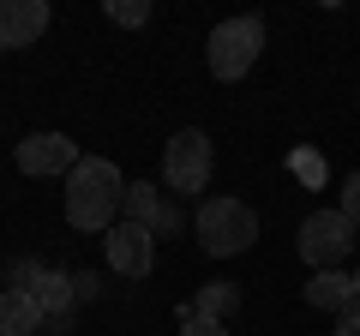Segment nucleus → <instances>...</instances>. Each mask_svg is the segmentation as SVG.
Masks as SVG:
<instances>
[{
  "mask_svg": "<svg viewBox=\"0 0 360 336\" xmlns=\"http://www.w3.org/2000/svg\"><path fill=\"white\" fill-rule=\"evenodd\" d=\"M295 246H300V259H307L312 271H348V252H354V222H348L336 205H330V210H312V217H300Z\"/></svg>",
  "mask_w": 360,
  "mask_h": 336,
  "instance_id": "obj_4",
  "label": "nucleus"
},
{
  "mask_svg": "<svg viewBox=\"0 0 360 336\" xmlns=\"http://www.w3.org/2000/svg\"><path fill=\"white\" fill-rule=\"evenodd\" d=\"M258 54H264V18H258V13L222 18V25L210 30V42H205L210 78H222V84H234V78H246V72L258 66Z\"/></svg>",
  "mask_w": 360,
  "mask_h": 336,
  "instance_id": "obj_3",
  "label": "nucleus"
},
{
  "mask_svg": "<svg viewBox=\"0 0 360 336\" xmlns=\"http://www.w3.org/2000/svg\"><path fill=\"white\" fill-rule=\"evenodd\" d=\"M234 306H240V283H205L193 295V312L198 318H217V324H229Z\"/></svg>",
  "mask_w": 360,
  "mask_h": 336,
  "instance_id": "obj_12",
  "label": "nucleus"
},
{
  "mask_svg": "<svg viewBox=\"0 0 360 336\" xmlns=\"http://www.w3.org/2000/svg\"><path fill=\"white\" fill-rule=\"evenodd\" d=\"M0 336H42V306L25 288H0Z\"/></svg>",
  "mask_w": 360,
  "mask_h": 336,
  "instance_id": "obj_11",
  "label": "nucleus"
},
{
  "mask_svg": "<svg viewBox=\"0 0 360 336\" xmlns=\"http://www.w3.org/2000/svg\"><path fill=\"white\" fill-rule=\"evenodd\" d=\"M42 271H49V264H37V259H13V264H6V288H25V295H30Z\"/></svg>",
  "mask_w": 360,
  "mask_h": 336,
  "instance_id": "obj_13",
  "label": "nucleus"
},
{
  "mask_svg": "<svg viewBox=\"0 0 360 336\" xmlns=\"http://www.w3.org/2000/svg\"><path fill=\"white\" fill-rule=\"evenodd\" d=\"M103 252H108V271H115V276H132V283L156 271V234L139 228V222H127V217L103 234Z\"/></svg>",
  "mask_w": 360,
  "mask_h": 336,
  "instance_id": "obj_6",
  "label": "nucleus"
},
{
  "mask_svg": "<svg viewBox=\"0 0 360 336\" xmlns=\"http://www.w3.org/2000/svg\"><path fill=\"white\" fill-rule=\"evenodd\" d=\"M336 210H342V217H348V222L360 228V168H354V174L342 181V205H336Z\"/></svg>",
  "mask_w": 360,
  "mask_h": 336,
  "instance_id": "obj_15",
  "label": "nucleus"
},
{
  "mask_svg": "<svg viewBox=\"0 0 360 336\" xmlns=\"http://www.w3.org/2000/svg\"><path fill=\"white\" fill-rule=\"evenodd\" d=\"M307 306L336 312V318H342V312L354 306V276H348V271H312V283H307Z\"/></svg>",
  "mask_w": 360,
  "mask_h": 336,
  "instance_id": "obj_10",
  "label": "nucleus"
},
{
  "mask_svg": "<svg viewBox=\"0 0 360 336\" xmlns=\"http://www.w3.org/2000/svg\"><path fill=\"white\" fill-rule=\"evenodd\" d=\"M13 156H18V174H30V181H42V174H72L84 162L66 132H30V138H18Z\"/></svg>",
  "mask_w": 360,
  "mask_h": 336,
  "instance_id": "obj_7",
  "label": "nucleus"
},
{
  "mask_svg": "<svg viewBox=\"0 0 360 336\" xmlns=\"http://www.w3.org/2000/svg\"><path fill=\"white\" fill-rule=\"evenodd\" d=\"M127 174H120L108 156H84V162L66 174V222L78 234H108L127 210Z\"/></svg>",
  "mask_w": 360,
  "mask_h": 336,
  "instance_id": "obj_1",
  "label": "nucleus"
},
{
  "mask_svg": "<svg viewBox=\"0 0 360 336\" xmlns=\"http://www.w3.org/2000/svg\"><path fill=\"white\" fill-rule=\"evenodd\" d=\"M330 336H360V300L342 312V318H336V330H330Z\"/></svg>",
  "mask_w": 360,
  "mask_h": 336,
  "instance_id": "obj_18",
  "label": "nucleus"
},
{
  "mask_svg": "<svg viewBox=\"0 0 360 336\" xmlns=\"http://www.w3.org/2000/svg\"><path fill=\"white\" fill-rule=\"evenodd\" d=\"M49 30V0H0V54L30 49Z\"/></svg>",
  "mask_w": 360,
  "mask_h": 336,
  "instance_id": "obj_8",
  "label": "nucleus"
},
{
  "mask_svg": "<svg viewBox=\"0 0 360 336\" xmlns=\"http://www.w3.org/2000/svg\"><path fill=\"white\" fill-rule=\"evenodd\" d=\"M193 228H198V246H205L210 259H234V252H246L258 240V210L234 193H217V198L198 205Z\"/></svg>",
  "mask_w": 360,
  "mask_h": 336,
  "instance_id": "obj_2",
  "label": "nucleus"
},
{
  "mask_svg": "<svg viewBox=\"0 0 360 336\" xmlns=\"http://www.w3.org/2000/svg\"><path fill=\"white\" fill-rule=\"evenodd\" d=\"M108 18H115V25H127V30H139L144 18H150V6H144V0H108Z\"/></svg>",
  "mask_w": 360,
  "mask_h": 336,
  "instance_id": "obj_14",
  "label": "nucleus"
},
{
  "mask_svg": "<svg viewBox=\"0 0 360 336\" xmlns=\"http://www.w3.org/2000/svg\"><path fill=\"white\" fill-rule=\"evenodd\" d=\"M127 222H139V228H150V234H174L180 228V210L168 205L150 181H132L127 186Z\"/></svg>",
  "mask_w": 360,
  "mask_h": 336,
  "instance_id": "obj_9",
  "label": "nucleus"
},
{
  "mask_svg": "<svg viewBox=\"0 0 360 336\" xmlns=\"http://www.w3.org/2000/svg\"><path fill=\"white\" fill-rule=\"evenodd\" d=\"M210 168H217L210 132L180 127L174 138L162 144V181H168V193H205V186H210Z\"/></svg>",
  "mask_w": 360,
  "mask_h": 336,
  "instance_id": "obj_5",
  "label": "nucleus"
},
{
  "mask_svg": "<svg viewBox=\"0 0 360 336\" xmlns=\"http://www.w3.org/2000/svg\"><path fill=\"white\" fill-rule=\"evenodd\" d=\"M72 288H78V300H96V295H103V276H96V271H78Z\"/></svg>",
  "mask_w": 360,
  "mask_h": 336,
  "instance_id": "obj_17",
  "label": "nucleus"
},
{
  "mask_svg": "<svg viewBox=\"0 0 360 336\" xmlns=\"http://www.w3.org/2000/svg\"><path fill=\"white\" fill-rule=\"evenodd\" d=\"M180 336H229V324H217V318H186V324H180Z\"/></svg>",
  "mask_w": 360,
  "mask_h": 336,
  "instance_id": "obj_16",
  "label": "nucleus"
},
{
  "mask_svg": "<svg viewBox=\"0 0 360 336\" xmlns=\"http://www.w3.org/2000/svg\"><path fill=\"white\" fill-rule=\"evenodd\" d=\"M348 276H354V300H360V271H348Z\"/></svg>",
  "mask_w": 360,
  "mask_h": 336,
  "instance_id": "obj_19",
  "label": "nucleus"
}]
</instances>
